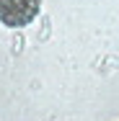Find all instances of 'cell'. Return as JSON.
<instances>
[{
    "instance_id": "1",
    "label": "cell",
    "mask_w": 119,
    "mask_h": 121,
    "mask_svg": "<svg viewBox=\"0 0 119 121\" xmlns=\"http://www.w3.org/2000/svg\"><path fill=\"white\" fill-rule=\"evenodd\" d=\"M42 10V0H0V23L8 28H24L34 23Z\"/></svg>"
}]
</instances>
